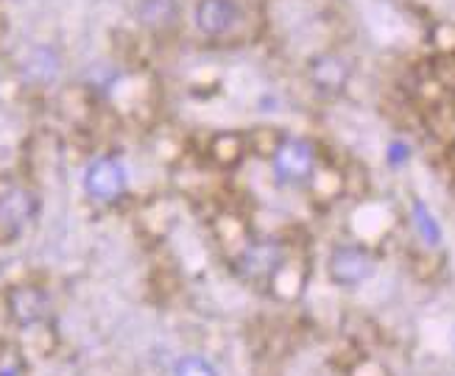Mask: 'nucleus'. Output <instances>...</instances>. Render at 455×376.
<instances>
[{"label": "nucleus", "instance_id": "nucleus-5", "mask_svg": "<svg viewBox=\"0 0 455 376\" xmlns=\"http://www.w3.org/2000/svg\"><path fill=\"white\" fill-rule=\"evenodd\" d=\"M140 17L151 28H171L180 20V0H140Z\"/></svg>", "mask_w": 455, "mask_h": 376}, {"label": "nucleus", "instance_id": "nucleus-6", "mask_svg": "<svg viewBox=\"0 0 455 376\" xmlns=\"http://www.w3.org/2000/svg\"><path fill=\"white\" fill-rule=\"evenodd\" d=\"M280 260H283V256H280V248H276V246H268V243L254 246V248H249L243 254V273H249V276H268V273L276 270Z\"/></svg>", "mask_w": 455, "mask_h": 376}, {"label": "nucleus", "instance_id": "nucleus-7", "mask_svg": "<svg viewBox=\"0 0 455 376\" xmlns=\"http://www.w3.org/2000/svg\"><path fill=\"white\" fill-rule=\"evenodd\" d=\"M413 223H417V231H419V237L427 246H439L442 243L439 221L433 217V212L422 201H413Z\"/></svg>", "mask_w": 455, "mask_h": 376}, {"label": "nucleus", "instance_id": "nucleus-2", "mask_svg": "<svg viewBox=\"0 0 455 376\" xmlns=\"http://www.w3.org/2000/svg\"><path fill=\"white\" fill-rule=\"evenodd\" d=\"M84 187L87 192L95 198V201H115V198H121L124 190H126V170L121 162L115 160H95L90 168H87V176H84Z\"/></svg>", "mask_w": 455, "mask_h": 376}, {"label": "nucleus", "instance_id": "nucleus-4", "mask_svg": "<svg viewBox=\"0 0 455 376\" xmlns=\"http://www.w3.org/2000/svg\"><path fill=\"white\" fill-rule=\"evenodd\" d=\"M237 17H241L237 0H199L196 6V26L207 36H224L235 28Z\"/></svg>", "mask_w": 455, "mask_h": 376}, {"label": "nucleus", "instance_id": "nucleus-3", "mask_svg": "<svg viewBox=\"0 0 455 376\" xmlns=\"http://www.w3.org/2000/svg\"><path fill=\"white\" fill-rule=\"evenodd\" d=\"M374 270V260L358 246H344L330 256V276L339 285H361Z\"/></svg>", "mask_w": 455, "mask_h": 376}, {"label": "nucleus", "instance_id": "nucleus-8", "mask_svg": "<svg viewBox=\"0 0 455 376\" xmlns=\"http://www.w3.org/2000/svg\"><path fill=\"white\" fill-rule=\"evenodd\" d=\"M176 376H215V371L202 357H185L180 365H176Z\"/></svg>", "mask_w": 455, "mask_h": 376}, {"label": "nucleus", "instance_id": "nucleus-1", "mask_svg": "<svg viewBox=\"0 0 455 376\" xmlns=\"http://www.w3.org/2000/svg\"><path fill=\"white\" fill-rule=\"evenodd\" d=\"M315 168V151L307 140L291 137L274 153V176L283 184H302L313 176Z\"/></svg>", "mask_w": 455, "mask_h": 376}]
</instances>
